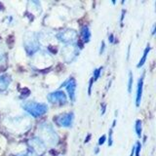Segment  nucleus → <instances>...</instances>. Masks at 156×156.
<instances>
[{
  "label": "nucleus",
  "mask_w": 156,
  "mask_h": 156,
  "mask_svg": "<svg viewBox=\"0 0 156 156\" xmlns=\"http://www.w3.org/2000/svg\"><path fill=\"white\" fill-rule=\"evenodd\" d=\"M39 132V139H40L44 144H47L49 145H56L58 140V136L57 135L56 131L54 130L51 124L43 123L38 127Z\"/></svg>",
  "instance_id": "1"
},
{
  "label": "nucleus",
  "mask_w": 156,
  "mask_h": 156,
  "mask_svg": "<svg viewBox=\"0 0 156 156\" xmlns=\"http://www.w3.org/2000/svg\"><path fill=\"white\" fill-rule=\"evenodd\" d=\"M23 108L33 117H40L44 115L48 110V106L45 104L35 101H27L23 105Z\"/></svg>",
  "instance_id": "2"
},
{
  "label": "nucleus",
  "mask_w": 156,
  "mask_h": 156,
  "mask_svg": "<svg viewBox=\"0 0 156 156\" xmlns=\"http://www.w3.org/2000/svg\"><path fill=\"white\" fill-rule=\"evenodd\" d=\"M23 45L24 49L27 52L28 55H33L34 53H36L39 49V41L36 36V34L34 32H27L24 34L23 37Z\"/></svg>",
  "instance_id": "3"
},
{
  "label": "nucleus",
  "mask_w": 156,
  "mask_h": 156,
  "mask_svg": "<svg viewBox=\"0 0 156 156\" xmlns=\"http://www.w3.org/2000/svg\"><path fill=\"white\" fill-rule=\"evenodd\" d=\"M32 62L38 69H43V68H48L52 66L53 58L50 54H48L47 52H40L33 57Z\"/></svg>",
  "instance_id": "4"
},
{
  "label": "nucleus",
  "mask_w": 156,
  "mask_h": 156,
  "mask_svg": "<svg viewBox=\"0 0 156 156\" xmlns=\"http://www.w3.org/2000/svg\"><path fill=\"white\" fill-rule=\"evenodd\" d=\"M78 54H79L78 47L75 46L74 44L66 45L62 49V57L66 62H71L72 61H74Z\"/></svg>",
  "instance_id": "5"
},
{
  "label": "nucleus",
  "mask_w": 156,
  "mask_h": 156,
  "mask_svg": "<svg viewBox=\"0 0 156 156\" xmlns=\"http://www.w3.org/2000/svg\"><path fill=\"white\" fill-rule=\"evenodd\" d=\"M57 38L61 42L66 43V44H72L77 39V32L74 29H65L57 34Z\"/></svg>",
  "instance_id": "6"
},
{
  "label": "nucleus",
  "mask_w": 156,
  "mask_h": 156,
  "mask_svg": "<svg viewBox=\"0 0 156 156\" xmlns=\"http://www.w3.org/2000/svg\"><path fill=\"white\" fill-rule=\"evenodd\" d=\"M73 118H74V117H73V113L72 112H69V113H63V114L57 116L55 121L58 126L70 127L72 125Z\"/></svg>",
  "instance_id": "7"
},
{
  "label": "nucleus",
  "mask_w": 156,
  "mask_h": 156,
  "mask_svg": "<svg viewBox=\"0 0 156 156\" xmlns=\"http://www.w3.org/2000/svg\"><path fill=\"white\" fill-rule=\"evenodd\" d=\"M48 100L52 104H61L65 105L66 102V96L62 91H56L48 95Z\"/></svg>",
  "instance_id": "8"
},
{
  "label": "nucleus",
  "mask_w": 156,
  "mask_h": 156,
  "mask_svg": "<svg viewBox=\"0 0 156 156\" xmlns=\"http://www.w3.org/2000/svg\"><path fill=\"white\" fill-rule=\"evenodd\" d=\"M28 144L30 145V147L32 148V150L35 151L37 154H43L45 152V144H44L43 141L39 138H37V136H34V138L29 140Z\"/></svg>",
  "instance_id": "9"
},
{
  "label": "nucleus",
  "mask_w": 156,
  "mask_h": 156,
  "mask_svg": "<svg viewBox=\"0 0 156 156\" xmlns=\"http://www.w3.org/2000/svg\"><path fill=\"white\" fill-rule=\"evenodd\" d=\"M63 86H66V90L69 98L72 101H75V91H76V81L74 78H70L66 83H63Z\"/></svg>",
  "instance_id": "10"
},
{
  "label": "nucleus",
  "mask_w": 156,
  "mask_h": 156,
  "mask_svg": "<svg viewBox=\"0 0 156 156\" xmlns=\"http://www.w3.org/2000/svg\"><path fill=\"white\" fill-rule=\"evenodd\" d=\"M143 87H144V75L140 78L138 82V89H136V105L139 106L143 96Z\"/></svg>",
  "instance_id": "11"
},
{
  "label": "nucleus",
  "mask_w": 156,
  "mask_h": 156,
  "mask_svg": "<svg viewBox=\"0 0 156 156\" xmlns=\"http://www.w3.org/2000/svg\"><path fill=\"white\" fill-rule=\"evenodd\" d=\"M11 83V78L7 74L0 75V91H5Z\"/></svg>",
  "instance_id": "12"
},
{
  "label": "nucleus",
  "mask_w": 156,
  "mask_h": 156,
  "mask_svg": "<svg viewBox=\"0 0 156 156\" xmlns=\"http://www.w3.org/2000/svg\"><path fill=\"white\" fill-rule=\"evenodd\" d=\"M81 36H82V39H83V42L84 43H87L90 41L91 39V32H90V29L87 26H84L81 29Z\"/></svg>",
  "instance_id": "13"
},
{
  "label": "nucleus",
  "mask_w": 156,
  "mask_h": 156,
  "mask_svg": "<svg viewBox=\"0 0 156 156\" xmlns=\"http://www.w3.org/2000/svg\"><path fill=\"white\" fill-rule=\"evenodd\" d=\"M150 45L149 44H147V46H146V48L144 49V55H143V58H140V62H139V63H138V68H140V67H141L144 65V62H145V61H146V58H147V55H148V53H149V51H150Z\"/></svg>",
  "instance_id": "14"
},
{
  "label": "nucleus",
  "mask_w": 156,
  "mask_h": 156,
  "mask_svg": "<svg viewBox=\"0 0 156 156\" xmlns=\"http://www.w3.org/2000/svg\"><path fill=\"white\" fill-rule=\"evenodd\" d=\"M135 130H136V133L138 135V136H141V130H143V126H141V121L140 120H136V125H135Z\"/></svg>",
  "instance_id": "15"
},
{
  "label": "nucleus",
  "mask_w": 156,
  "mask_h": 156,
  "mask_svg": "<svg viewBox=\"0 0 156 156\" xmlns=\"http://www.w3.org/2000/svg\"><path fill=\"white\" fill-rule=\"evenodd\" d=\"M133 73H132L131 71L129 72V80H128V92L131 93L132 91V86H133Z\"/></svg>",
  "instance_id": "16"
},
{
  "label": "nucleus",
  "mask_w": 156,
  "mask_h": 156,
  "mask_svg": "<svg viewBox=\"0 0 156 156\" xmlns=\"http://www.w3.org/2000/svg\"><path fill=\"white\" fill-rule=\"evenodd\" d=\"M101 69H102V67H99V68H97L96 70H94V77H93V79H94V81H97V80L100 78Z\"/></svg>",
  "instance_id": "17"
},
{
  "label": "nucleus",
  "mask_w": 156,
  "mask_h": 156,
  "mask_svg": "<svg viewBox=\"0 0 156 156\" xmlns=\"http://www.w3.org/2000/svg\"><path fill=\"white\" fill-rule=\"evenodd\" d=\"M140 148H141V144H140V143H136V145L135 146V154H136V156H140Z\"/></svg>",
  "instance_id": "18"
},
{
  "label": "nucleus",
  "mask_w": 156,
  "mask_h": 156,
  "mask_svg": "<svg viewBox=\"0 0 156 156\" xmlns=\"http://www.w3.org/2000/svg\"><path fill=\"white\" fill-rule=\"evenodd\" d=\"M112 134H113V129H110L109 130V133H108V145L111 146L112 144H113V140H112Z\"/></svg>",
  "instance_id": "19"
},
{
  "label": "nucleus",
  "mask_w": 156,
  "mask_h": 156,
  "mask_svg": "<svg viewBox=\"0 0 156 156\" xmlns=\"http://www.w3.org/2000/svg\"><path fill=\"white\" fill-rule=\"evenodd\" d=\"M93 82H94V79L91 78V80L89 82V90H88V95L91 96V93H92V87H93Z\"/></svg>",
  "instance_id": "20"
},
{
  "label": "nucleus",
  "mask_w": 156,
  "mask_h": 156,
  "mask_svg": "<svg viewBox=\"0 0 156 156\" xmlns=\"http://www.w3.org/2000/svg\"><path fill=\"white\" fill-rule=\"evenodd\" d=\"M105 140H106V136L104 135V136H101V138H100V140H99V144L100 145H101V144H105Z\"/></svg>",
  "instance_id": "21"
},
{
  "label": "nucleus",
  "mask_w": 156,
  "mask_h": 156,
  "mask_svg": "<svg viewBox=\"0 0 156 156\" xmlns=\"http://www.w3.org/2000/svg\"><path fill=\"white\" fill-rule=\"evenodd\" d=\"M125 14H126V11H125V10H122V14H121V19H120L121 27H123V20H124V17H125Z\"/></svg>",
  "instance_id": "22"
},
{
  "label": "nucleus",
  "mask_w": 156,
  "mask_h": 156,
  "mask_svg": "<svg viewBox=\"0 0 156 156\" xmlns=\"http://www.w3.org/2000/svg\"><path fill=\"white\" fill-rule=\"evenodd\" d=\"M105 48V44L104 41H102V42H101V49H100V54H101V55L102 53H104Z\"/></svg>",
  "instance_id": "23"
},
{
  "label": "nucleus",
  "mask_w": 156,
  "mask_h": 156,
  "mask_svg": "<svg viewBox=\"0 0 156 156\" xmlns=\"http://www.w3.org/2000/svg\"><path fill=\"white\" fill-rule=\"evenodd\" d=\"M108 40L110 43H113L114 42V36H113V34H110L109 37H108Z\"/></svg>",
  "instance_id": "24"
},
{
  "label": "nucleus",
  "mask_w": 156,
  "mask_h": 156,
  "mask_svg": "<svg viewBox=\"0 0 156 156\" xmlns=\"http://www.w3.org/2000/svg\"><path fill=\"white\" fill-rule=\"evenodd\" d=\"M130 50H131V45H129V47H128V53H127V60H128L129 57H130Z\"/></svg>",
  "instance_id": "25"
},
{
  "label": "nucleus",
  "mask_w": 156,
  "mask_h": 156,
  "mask_svg": "<svg viewBox=\"0 0 156 156\" xmlns=\"http://www.w3.org/2000/svg\"><path fill=\"white\" fill-rule=\"evenodd\" d=\"M105 105H102V111H101V114H104L105 112Z\"/></svg>",
  "instance_id": "26"
},
{
  "label": "nucleus",
  "mask_w": 156,
  "mask_h": 156,
  "mask_svg": "<svg viewBox=\"0 0 156 156\" xmlns=\"http://www.w3.org/2000/svg\"><path fill=\"white\" fill-rule=\"evenodd\" d=\"M14 156H28L27 153H21V154H17V155H14Z\"/></svg>",
  "instance_id": "27"
},
{
  "label": "nucleus",
  "mask_w": 156,
  "mask_h": 156,
  "mask_svg": "<svg viewBox=\"0 0 156 156\" xmlns=\"http://www.w3.org/2000/svg\"><path fill=\"white\" fill-rule=\"evenodd\" d=\"M134 154H135V146L133 148H132V151H131V155L130 156H134Z\"/></svg>",
  "instance_id": "28"
},
{
  "label": "nucleus",
  "mask_w": 156,
  "mask_h": 156,
  "mask_svg": "<svg viewBox=\"0 0 156 156\" xmlns=\"http://www.w3.org/2000/svg\"><path fill=\"white\" fill-rule=\"evenodd\" d=\"M90 138H91V135H88L87 136V139L85 140V143H88V141H89V140H90Z\"/></svg>",
  "instance_id": "29"
},
{
  "label": "nucleus",
  "mask_w": 156,
  "mask_h": 156,
  "mask_svg": "<svg viewBox=\"0 0 156 156\" xmlns=\"http://www.w3.org/2000/svg\"><path fill=\"white\" fill-rule=\"evenodd\" d=\"M154 33H155V24L152 27V35H154Z\"/></svg>",
  "instance_id": "30"
},
{
  "label": "nucleus",
  "mask_w": 156,
  "mask_h": 156,
  "mask_svg": "<svg viewBox=\"0 0 156 156\" xmlns=\"http://www.w3.org/2000/svg\"><path fill=\"white\" fill-rule=\"evenodd\" d=\"M98 152H99V148H98V147H97V148H96V154H97Z\"/></svg>",
  "instance_id": "31"
}]
</instances>
